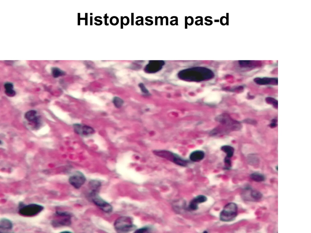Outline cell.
<instances>
[{"instance_id": "1", "label": "cell", "mask_w": 311, "mask_h": 233, "mask_svg": "<svg viewBox=\"0 0 311 233\" xmlns=\"http://www.w3.org/2000/svg\"><path fill=\"white\" fill-rule=\"evenodd\" d=\"M178 76L179 79L184 81H201L212 78L214 75L211 73H194L188 71H183L179 72Z\"/></svg>"}, {"instance_id": "16", "label": "cell", "mask_w": 311, "mask_h": 233, "mask_svg": "<svg viewBox=\"0 0 311 233\" xmlns=\"http://www.w3.org/2000/svg\"><path fill=\"white\" fill-rule=\"evenodd\" d=\"M221 150L225 153L227 156L226 157L231 158L233 155L234 152V149L232 147L229 145H224L221 148Z\"/></svg>"}, {"instance_id": "8", "label": "cell", "mask_w": 311, "mask_h": 233, "mask_svg": "<svg viewBox=\"0 0 311 233\" xmlns=\"http://www.w3.org/2000/svg\"><path fill=\"white\" fill-rule=\"evenodd\" d=\"M86 178L81 172H77L71 176L69 179L70 183L74 187L79 189L84 183Z\"/></svg>"}, {"instance_id": "13", "label": "cell", "mask_w": 311, "mask_h": 233, "mask_svg": "<svg viewBox=\"0 0 311 233\" xmlns=\"http://www.w3.org/2000/svg\"><path fill=\"white\" fill-rule=\"evenodd\" d=\"M26 119L30 122L37 125L39 123V118L37 115V112L34 110H31L27 112L25 115Z\"/></svg>"}, {"instance_id": "4", "label": "cell", "mask_w": 311, "mask_h": 233, "mask_svg": "<svg viewBox=\"0 0 311 233\" xmlns=\"http://www.w3.org/2000/svg\"><path fill=\"white\" fill-rule=\"evenodd\" d=\"M71 223L70 214L66 212L59 211L56 212L54 218L51 222L52 225L54 227L68 226Z\"/></svg>"}, {"instance_id": "24", "label": "cell", "mask_w": 311, "mask_h": 233, "mask_svg": "<svg viewBox=\"0 0 311 233\" xmlns=\"http://www.w3.org/2000/svg\"><path fill=\"white\" fill-rule=\"evenodd\" d=\"M149 230V229L147 228H143L138 229L135 232L136 233H144L146 232L147 231Z\"/></svg>"}, {"instance_id": "25", "label": "cell", "mask_w": 311, "mask_h": 233, "mask_svg": "<svg viewBox=\"0 0 311 233\" xmlns=\"http://www.w3.org/2000/svg\"><path fill=\"white\" fill-rule=\"evenodd\" d=\"M224 162L226 165H227V167H230L231 165V162L230 158L226 157L224 159Z\"/></svg>"}, {"instance_id": "22", "label": "cell", "mask_w": 311, "mask_h": 233, "mask_svg": "<svg viewBox=\"0 0 311 233\" xmlns=\"http://www.w3.org/2000/svg\"><path fill=\"white\" fill-rule=\"evenodd\" d=\"M52 73L53 76L55 78L62 76L64 74V73L62 71L56 68H53L52 70Z\"/></svg>"}, {"instance_id": "15", "label": "cell", "mask_w": 311, "mask_h": 233, "mask_svg": "<svg viewBox=\"0 0 311 233\" xmlns=\"http://www.w3.org/2000/svg\"><path fill=\"white\" fill-rule=\"evenodd\" d=\"M161 63L158 62L152 63L148 66L145 69L146 72L149 73H153L156 72L161 68Z\"/></svg>"}, {"instance_id": "7", "label": "cell", "mask_w": 311, "mask_h": 233, "mask_svg": "<svg viewBox=\"0 0 311 233\" xmlns=\"http://www.w3.org/2000/svg\"><path fill=\"white\" fill-rule=\"evenodd\" d=\"M218 120L220 123L231 130H237L241 128V126L238 122L232 119L227 115L220 116Z\"/></svg>"}, {"instance_id": "14", "label": "cell", "mask_w": 311, "mask_h": 233, "mask_svg": "<svg viewBox=\"0 0 311 233\" xmlns=\"http://www.w3.org/2000/svg\"><path fill=\"white\" fill-rule=\"evenodd\" d=\"M204 156L205 154L203 151L197 150L191 153L190 156V158L192 161L198 162L203 159Z\"/></svg>"}, {"instance_id": "2", "label": "cell", "mask_w": 311, "mask_h": 233, "mask_svg": "<svg viewBox=\"0 0 311 233\" xmlns=\"http://www.w3.org/2000/svg\"><path fill=\"white\" fill-rule=\"evenodd\" d=\"M114 226L115 230L119 233H126L135 228L131 218L126 216L118 218L115 221Z\"/></svg>"}, {"instance_id": "10", "label": "cell", "mask_w": 311, "mask_h": 233, "mask_svg": "<svg viewBox=\"0 0 311 233\" xmlns=\"http://www.w3.org/2000/svg\"><path fill=\"white\" fill-rule=\"evenodd\" d=\"M249 103L254 108L256 109H262L270 107V105L266 103L264 97L261 96H257L254 99L250 100Z\"/></svg>"}, {"instance_id": "6", "label": "cell", "mask_w": 311, "mask_h": 233, "mask_svg": "<svg viewBox=\"0 0 311 233\" xmlns=\"http://www.w3.org/2000/svg\"><path fill=\"white\" fill-rule=\"evenodd\" d=\"M91 197L93 203L103 211L109 213L112 210V206L102 199L98 194V192H91Z\"/></svg>"}, {"instance_id": "18", "label": "cell", "mask_w": 311, "mask_h": 233, "mask_svg": "<svg viewBox=\"0 0 311 233\" xmlns=\"http://www.w3.org/2000/svg\"><path fill=\"white\" fill-rule=\"evenodd\" d=\"M101 183L97 180H92L89 182L91 192H98L101 186Z\"/></svg>"}, {"instance_id": "12", "label": "cell", "mask_w": 311, "mask_h": 233, "mask_svg": "<svg viewBox=\"0 0 311 233\" xmlns=\"http://www.w3.org/2000/svg\"><path fill=\"white\" fill-rule=\"evenodd\" d=\"M13 227L12 222L7 218H2L0 222V232H5L11 230Z\"/></svg>"}, {"instance_id": "19", "label": "cell", "mask_w": 311, "mask_h": 233, "mask_svg": "<svg viewBox=\"0 0 311 233\" xmlns=\"http://www.w3.org/2000/svg\"><path fill=\"white\" fill-rule=\"evenodd\" d=\"M251 179L256 182H260L265 180V177L262 174L258 173H254L250 175Z\"/></svg>"}, {"instance_id": "11", "label": "cell", "mask_w": 311, "mask_h": 233, "mask_svg": "<svg viewBox=\"0 0 311 233\" xmlns=\"http://www.w3.org/2000/svg\"><path fill=\"white\" fill-rule=\"evenodd\" d=\"M207 197L203 195H199L194 198L190 202L189 208L193 210H195L198 208V204L205 202L207 200Z\"/></svg>"}, {"instance_id": "3", "label": "cell", "mask_w": 311, "mask_h": 233, "mask_svg": "<svg viewBox=\"0 0 311 233\" xmlns=\"http://www.w3.org/2000/svg\"><path fill=\"white\" fill-rule=\"evenodd\" d=\"M238 208L234 203L227 204L220 214V218L222 221L228 222L234 220L238 214Z\"/></svg>"}, {"instance_id": "21", "label": "cell", "mask_w": 311, "mask_h": 233, "mask_svg": "<svg viewBox=\"0 0 311 233\" xmlns=\"http://www.w3.org/2000/svg\"><path fill=\"white\" fill-rule=\"evenodd\" d=\"M251 197L254 199L258 200L261 199L262 197V194L257 191H252L251 193Z\"/></svg>"}, {"instance_id": "20", "label": "cell", "mask_w": 311, "mask_h": 233, "mask_svg": "<svg viewBox=\"0 0 311 233\" xmlns=\"http://www.w3.org/2000/svg\"><path fill=\"white\" fill-rule=\"evenodd\" d=\"M113 102L115 106L117 108L121 107L123 103L122 99L118 97H115L113 98Z\"/></svg>"}, {"instance_id": "9", "label": "cell", "mask_w": 311, "mask_h": 233, "mask_svg": "<svg viewBox=\"0 0 311 233\" xmlns=\"http://www.w3.org/2000/svg\"><path fill=\"white\" fill-rule=\"evenodd\" d=\"M75 131L77 134L84 136H88L93 134L94 132V129L91 127L86 125H82L76 124L74 125Z\"/></svg>"}, {"instance_id": "23", "label": "cell", "mask_w": 311, "mask_h": 233, "mask_svg": "<svg viewBox=\"0 0 311 233\" xmlns=\"http://www.w3.org/2000/svg\"><path fill=\"white\" fill-rule=\"evenodd\" d=\"M139 86L142 93L146 94H149V91L143 83H140L139 84Z\"/></svg>"}, {"instance_id": "5", "label": "cell", "mask_w": 311, "mask_h": 233, "mask_svg": "<svg viewBox=\"0 0 311 233\" xmlns=\"http://www.w3.org/2000/svg\"><path fill=\"white\" fill-rule=\"evenodd\" d=\"M43 208V207L41 205L31 204L22 205L19 209V212L20 214L24 216H32L39 213Z\"/></svg>"}, {"instance_id": "17", "label": "cell", "mask_w": 311, "mask_h": 233, "mask_svg": "<svg viewBox=\"0 0 311 233\" xmlns=\"http://www.w3.org/2000/svg\"><path fill=\"white\" fill-rule=\"evenodd\" d=\"M5 92L9 96H13L15 94V92L13 89V85L10 83H7L4 85Z\"/></svg>"}]
</instances>
